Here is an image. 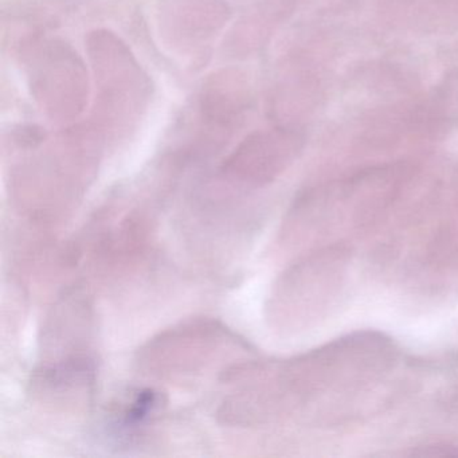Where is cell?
Instances as JSON below:
<instances>
[{
	"mask_svg": "<svg viewBox=\"0 0 458 458\" xmlns=\"http://www.w3.org/2000/svg\"><path fill=\"white\" fill-rule=\"evenodd\" d=\"M219 329L211 324H197L176 329L163 335L159 339L149 343L141 352V361L157 371H173V367L187 363V359L194 358L203 352L206 347L218 340Z\"/></svg>",
	"mask_w": 458,
	"mask_h": 458,
	"instance_id": "1",
	"label": "cell"
},
{
	"mask_svg": "<svg viewBox=\"0 0 458 458\" xmlns=\"http://www.w3.org/2000/svg\"><path fill=\"white\" fill-rule=\"evenodd\" d=\"M165 395L154 388H143L133 394L130 402L120 411V422L124 428H136L143 425L152 415L157 414L165 406Z\"/></svg>",
	"mask_w": 458,
	"mask_h": 458,
	"instance_id": "2",
	"label": "cell"
}]
</instances>
